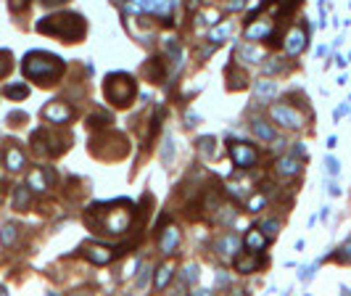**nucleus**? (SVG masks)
Returning <instances> with one entry per match:
<instances>
[{"label":"nucleus","mask_w":351,"mask_h":296,"mask_svg":"<svg viewBox=\"0 0 351 296\" xmlns=\"http://www.w3.org/2000/svg\"><path fill=\"white\" fill-rule=\"evenodd\" d=\"M61 72V58L50 53H29L24 58V74L32 80H53Z\"/></svg>","instance_id":"obj_1"},{"label":"nucleus","mask_w":351,"mask_h":296,"mask_svg":"<svg viewBox=\"0 0 351 296\" xmlns=\"http://www.w3.org/2000/svg\"><path fill=\"white\" fill-rule=\"evenodd\" d=\"M230 154H233V162L238 166H251L256 162V151L246 143H233L230 146Z\"/></svg>","instance_id":"obj_2"},{"label":"nucleus","mask_w":351,"mask_h":296,"mask_svg":"<svg viewBox=\"0 0 351 296\" xmlns=\"http://www.w3.org/2000/svg\"><path fill=\"white\" fill-rule=\"evenodd\" d=\"M272 116L277 119V122H283L285 127H301L304 124V116L299 114V111L288 108V106H275L272 108Z\"/></svg>","instance_id":"obj_3"},{"label":"nucleus","mask_w":351,"mask_h":296,"mask_svg":"<svg viewBox=\"0 0 351 296\" xmlns=\"http://www.w3.org/2000/svg\"><path fill=\"white\" fill-rule=\"evenodd\" d=\"M82 252H85V256L90 259V262H95V264H108L111 259H114V252H111V248H103V246H85L82 248Z\"/></svg>","instance_id":"obj_4"},{"label":"nucleus","mask_w":351,"mask_h":296,"mask_svg":"<svg viewBox=\"0 0 351 296\" xmlns=\"http://www.w3.org/2000/svg\"><path fill=\"white\" fill-rule=\"evenodd\" d=\"M177 240H180V230L177 228H166L164 236H161V252L164 254H172L174 246H177Z\"/></svg>","instance_id":"obj_5"},{"label":"nucleus","mask_w":351,"mask_h":296,"mask_svg":"<svg viewBox=\"0 0 351 296\" xmlns=\"http://www.w3.org/2000/svg\"><path fill=\"white\" fill-rule=\"evenodd\" d=\"M304 45H307V37H304V32H301V30H293V32L288 34V42H285V48H288L291 56H296V53L304 50Z\"/></svg>","instance_id":"obj_6"},{"label":"nucleus","mask_w":351,"mask_h":296,"mask_svg":"<svg viewBox=\"0 0 351 296\" xmlns=\"http://www.w3.org/2000/svg\"><path fill=\"white\" fill-rule=\"evenodd\" d=\"M277 172L285 174V178H296V174L301 172V166H299L296 159H291V156H283V159L277 162Z\"/></svg>","instance_id":"obj_7"},{"label":"nucleus","mask_w":351,"mask_h":296,"mask_svg":"<svg viewBox=\"0 0 351 296\" xmlns=\"http://www.w3.org/2000/svg\"><path fill=\"white\" fill-rule=\"evenodd\" d=\"M45 116H48L50 122L61 124V122H66V119H69V108L61 106V104H50L48 108H45Z\"/></svg>","instance_id":"obj_8"},{"label":"nucleus","mask_w":351,"mask_h":296,"mask_svg":"<svg viewBox=\"0 0 351 296\" xmlns=\"http://www.w3.org/2000/svg\"><path fill=\"white\" fill-rule=\"evenodd\" d=\"M172 159H174V138H172V132H166L164 135V146H161V164L169 166Z\"/></svg>","instance_id":"obj_9"},{"label":"nucleus","mask_w":351,"mask_h":296,"mask_svg":"<svg viewBox=\"0 0 351 296\" xmlns=\"http://www.w3.org/2000/svg\"><path fill=\"white\" fill-rule=\"evenodd\" d=\"M135 8H140V11H156V14H161V11H166V0H135Z\"/></svg>","instance_id":"obj_10"},{"label":"nucleus","mask_w":351,"mask_h":296,"mask_svg":"<svg viewBox=\"0 0 351 296\" xmlns=\"http://www.w3.org/2000/svg\"><path fill=\"white\" fill-rule=\"evenodd\" d=\"M251 127H254V132H256L259 138H262V140H275V130H272L270 124H267V122H262V119H256V122H254Z\"/></svg>","instance_id":"obj_11"},{"label":"nucleus","mask_w":351,"mask_h":296,"mask_svg":"<svg viewBox=\"0 0 351 296\" xmlns=\"http://www.w3.org/2000/svg\"><path fill=\"white\" fill-rule=\"evenodd\" d=\"M5 162H8V170H21L24 166V154L18 151V148H11V151L5 154Z\"/></svg>","instance_id":"obj_12"},{"label":"nucleus","mask_w":351,"mask_h":296,"mask_svg":"<svg viewBox=\"0 0 351 296\" xmlns=\"http://www.w3.org/2000/svg\"><path fill=\"white\" fill-rule=\"evenodd\" d=\"M238 56H240V58H248V64L262 61V50H259V48H251V45H240V48H238Z\"/></svg>","instance_id":"obj_13"},{"label":"nucleus","mask_w":351,"mask_h":296,"mask_svg":"<svg viewBox=\"0 0 351 296\" xmlns=\"http://www.w3.org/2000/svg\"><path fill=\"white\" fill-rule=\"evenodd\" d=\"M169 280H172V267L169 264L159 267V270H156V288H166Z\"/></svg>","instance_id":"obj_14"},{"label":"nucleus","mask_w":351,"mask_h":296,"mask_svg":"<svg viewBox=\"0 0 351 296\" xmlns=\"http://www.w3.org/2000/svg\"><path fill=\"white\" fill-rule=\"evenodd\" d=\"M246 244L251 246L254 252H259V248H264V244H267V236H262V233H256V230H254V233H248V236H246Z\"/></svg>","instance_id":"obj_15"},{"label":"nucleus","mask_w":351,"mask_h":296,"mask_svg":"<svg viewBox=\"0 0 351 296\" xmlns=\"http://www.w3.org/2000/svg\"><path fill=\"white\" fill-rule=\"evenodd\" d=\"M275 90H277L275 82H267L264 80V82H259V85H256V98H272Z\"/></svg>","instance_id":"obj_16"},{"label":"nucleus","mask_w":351,"mask_h":296,"mask_svg":"<svg viewBox=\"0 0 351 296\" xmlns=\"http://www.w3.org/2000/svg\"><path fill=\"white\" fill-rule=\"evenodd\" d=\"M259 264H262V262H259V256H246V259H238V270H240V272H251V270H256Z\"/></svg>","instance_id":"obj_17"},{"label":"nucleus","mask_w":351,"mask_h":296,"mask_svg":"<svg viewBox=\"0 0 351 296\" xmlns=\"http://www.w3.org/2000/svg\"><path fill=\"white\" fill-rule=\"evenodd\" d=\"M264 34H270V24H256V26H251V30L246 32V40H256V37H264Z\"/></svg>","instance_id":"obj_18"},{"label":"nucleus","mask_w":351,"mask_h":296,"mask_svg":"<svg viewBox=\"0 0 351 296\" xmlns=\"http://www.w3.org/2000/svg\"><path fill=\"white\" fill-rule=\"evenodd\" d=\"M26 204H29V190L26 188H18L16 190V198H13V209H26Z\"/></svg>","instance_id":"obj_19"},{"label":"nucleus","mask_w":351,"mask_h":296,"mask_svg":"<svg viewBox=\"0 0 351 296\" xmlns=\"http://www.w3.org/2000/svg\"><path fill=\"white\" fill-rule=\"evenodd\" d=\"M277 230H280V222H277V220H264V222H262V233H264L267 238H275Z\"/></svg>","instance_id":"obj_20"},{"label":"nucleus","mask_w":351,"mask_h":296,"mask_svg":"<svg viewBox=\"0 0 351 296\" xmlns=\"http://www.w3.org/2000/svg\"><path fill=\"white\" fill-rule=\"evenodd\" d=\"M219 248H222V254H235V248H238V238H235V236H227V238L219 244Z\"/></svg>","instance_id":"obj_21"},{"label":"nucleus","mask_w":351,"mask_h":296,"mask_svg":"<svg viewBox=\"0 0 351 296\" xmlns=\"http://www.w3.org/2000/svg\"><path fill=\"white\" fill-rule=\"evenodd\" d=\"M26 92H29V90H26V85H11V88H5V96L8 98H26Z\"/></svg>","instance_id":"obj_22"},{"label":"nucleus","mask_w":351,"mask_h":296,"mask_svg":"<svg viewBox=\"0 0 351 296\" xmlns=\"http://www.w3.org/2000/svg\"><path fill=\"white\" fill-rule=\"evenodd\" d=\"M0 240H3L5 246H11L13 240H16V225H5L3 233H0Z\"/></svg>","instance_id":"obj_23"},{"label":"nucleus","mask_w":351,"mask_h":296,"mask_svg":"<svg viewBox=\"0 0 351 296\" xmlns=\"http://www.w3.org/2000/svg\"><path fill=\"white\" fill-rule=\"evenodd\" d=\"M227 34H230V24H225V26H219V30H214V32L209 34V40H211V42H222Z\"/></svg>","instance_id":"obj_24"},{"label":"nucleus","mask_w":351,"mask_h":296,"mask_svg":"<svg viewBox=\"0 0 351 296\" xmlns=\"http://www.w3.org/2000/svg\"><path fill=\"white\" fill-rule=\"evenodd\" d=\"M182 272H185L182 278H185V283H188V286L198 280V267H196V264H188V267H185Z\"/></svg>","instance_id":"obj_25"},{"label":"nucleus","mask_w":351,"mask_h":296,"mask_svg":"<svg viewBox=\"0 0 351 296\" xmlns=\"http://www.w3.org/2000/svg\"><path fill=\"white\" fill-rule=\"evenodd\" d=\"M8 58H11V56H8L5 50H0V77H3V74L11 69V61H8Z\"/></svg>","instance_id":"obj_26"},{"label":"nucleus","mask_w":351,"mask_h":296,"mask_svg":"<svg viewBox=\"0 0 351 296\" xmlns=\"http://www.w3.org/2000/svg\"><path fill=\"white\" fill-rule=\"evenodd\" d=\"M325 166H328V172L333 174V178H336V174H338V170H341V166H338V162L333 159V156H328V159H325Z\"/></svg>","instance_id":"obj_27"},{"label":"nucleus","mask_w":351,"mask_h":296,"mask_svg":"<svg viewBox=\"0 0 351 296\" xmlns=\"http://www.w3.org/2000/svg\"><path fill=\"white\" fill-rule=\"evenodd\" d=\"M29 185H34V190H42V188H45V182H42V178H40V172H34L32 178H29Z\"/></svg>","instance_id":"obj_28"},{"label":"nucleus","mask_w":351,"mask_h":296,"mask_svg":"<svg viewBox=\"0 0 351 296\" xmlns=\"http://www.w3.org/2000/svg\"><path fill=\"white\" fill-rule=\"evenodd\" d=\"M148 280V264H140V275H137V288H143Z\"/></svg>","instance_id":"obj_29"},{"label":"nucleus","mask_w":351,"mask_h":296,"mask_svg":"<svg viewBox=\"0 0 351 296\" xmlns=\"http://www.w3.org/2000/svg\"><path fill=\"white\" fill-rule=\"evenodd\" d=\"M312 275H314V264L312 267H301V272H299L301 280H312Z\"/></svg>","instance_id":"obj_30"},{"label":"nucleus","mask_w":351,"mask_h":296,"mask_svg":"<svg viewBox=\"0 0 351 296\" xmlns=\"http://www.w3.org/2000/svg\"><path fill=\"white\" fill-rule=\"evenodd\" d=\"M262 204H264V198H262V196H256L251 204H248V209H251V212H259V209H262Z\"/></svg>","instance_id":"obj_31"},{"label":"nucleus","mask_w":351,"mask_h":296,"mask_svg":"<svg viewBox=\"0 0 351 296\" xmlns=\"http://www.w3.org/2000/svg\"><path fill=\"white\" fill-rule=\"evenodd\" d=\"M24 3H29V0H11V8H21Z\"/></svg>","instance_id":"obj_32"},{"label":"nucleus","mask_w":351,"mask_h":296,"mask_svg":"<svg viewBox=\"0 0 351 296\" xmlns=\"http://www.w3.org/2000/svg\"><path fill=\"white\" fill-rule=\"evenodd\" d=\"M344 256H346V259H351V240H349V244L344 246Z\"/></svg>","instance_id":"obj_33"},{"label":"nucleus","mask_w":351,"mask_h":296,"mask_svg":"<svg viewBox=\"0 0 351 296\" xmlns=\"http://www.w3.org/2000/svg\"><path fill=\"white\" fill-rule=\"evenodd\" d=\"M217 286H227V275H217Z\"/></svg>","instance_id":"obj_34"}]
</instances>
